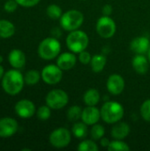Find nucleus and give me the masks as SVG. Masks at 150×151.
Returning a JSON list of instances; mask_svg holds the SVG:
<instances>
[{
  "mask_svg": "<svg viewBox=\"0 0 150 151\" xmlns=\"http://www.w3.org/2000/svg\"><path fill=\"white\" fill-rule=\"evenodd\" d=\"M61 51V43L55 37H47L38 45L37 52L41 58L52 60L58 57Z\"/></svg>",
  "mask_w": 150,
  "mask_h": 151,
  "instance_id": "obj_3",
  "label": "nucleus"
},
{
  "mask_svg": "<svg viewBox=\"0 0 150 151\" xmlns=\"http://www.w3.org/2000/svg\"><path fill=\"white\" fill-rule=\"evenodd\" d=\"M141 115L145 121L150 122V99L144 101L143 104H141Z\"/></svg>",
  "mask_w": 150,
  "mask_h": 151,
  "instance_id": "obj_30",
  "label": "nucleus"
},
{
  "mask_svg": "<svg viewBox=\"0 0 150 151\" xmlns=\"http://www.w3.org/2000/svg\"><path fill=\"white\" fill-rule=\"evenodd\" d=\"M60 26L65 31L71 32L79 29L84 22V15L81 12L72 9L65 12L60 18Z\"/></svg>",
  "mask_w": 150,
  "mask_h": 151,
  "instance_id": "obj_5",
  "label": "nucleus"
},
{
  "mask_svg": "<svg viewBox=\"0 0 150 151\" xmlns=\"http://www.w3.org/2000/svg\"><path fill=\"white\" fill-rule=\"evenodd\" d=\"M40 79H42V75L41 73L37 70H29L24 76L25 83L29 86L37 84L40 81Z\"/></svg>",
  "mask_w": 150,
  "mask_h": 151,
  "instance_id": "obj_23",
  "label": "nucleus"
},
{
  "mask_svg": "<svg viewBox=\"0 0 150 151\" xmlns=\"http://www.w3.org/2000/svg\"><path fill=\"white\" fill-rule=\"evenodd\" d=\"M100 143H101L102 147H103V148H108L109 145H110V143H111V142H110L109 139H107L106 137L103 136V137L100 140Z\"/></svg>",
  "mask_w": 150,
  "mask_h": 151,
  "instance_id": "obj_35",
  "label": "nucleus"
},
{
  "mask_svg": "<svg viewBox=\"0 0 150 151\" xmlns=\"http://www.w3.org/2000/svg\"><path fill=\"white\" fill-rule=\"evenodd\" d=\"M98 146L95 142L92 140H83L78 146L77 150L80 151H97Z\"/></svg>",
  "mask_w": 150,
  "mask_h": 151,
  "instance_id": "obj_28",
  "label": "nucleus"
},
{
  "mask_svg": "<svg viewBox=\"0 0 150 151\" xmlns=\"http://www.w3.org/2000/svg\"><path fill=\"white\" fill-rule=\"evenodd\" d=\"M51 146L57 149L67 147L72 141V133L65 127H58L51 132L49 137Z\"/></svg>",
  "mask_w": 150,
  "mask_h": 151,
  "instance_id": "obj_7",
  "label": "nucleus"
},
{
  "mask_svg": "<svg viewBox=\"0 0 150 151\" xmlns=\"http://www.w3.org/2000/svg\"><path fill=\"white\" fill-rule=\"evenodd\" d=\"M131 50L135 54H145L150 48L149 40L145 36H138L134 38L130 44Z\"/></svg>",
  "mask_w": 150,
  "mask_h": 151,
  "instance_id": "obj_16",
  "label": "nucleus"
},
{
  "mask_svg": "<svg viewBox=\"0 0 150 151\" xmlns=\"http://www.w3.org/2000/svg\"><path fill=\"white\" fill-rule=\"evenodd\" d=\"M18 5L19 4L16 2V0H7L4 4V9L5 12L11 13V12H14L17 10Z\"/></svg>",
  "mask_w": 150,
  "mask_h": 151,
  "instance_id": "obj_32",
  "label": "nucleus"
},
{
  "mask_svg": "<svg viewBox=\"0 0 150 151\" xmlns=\"http://www.w3.org/2000/svg\"><path fill=\"white\" fill-rule=\"evenodd\" d=\"M45 102L51 110H61L67 105L69 96L65 90L56 88L47 94Z\"/></svg>",
  "mask_w": 150,
  "mask_h": 151,
  "instance_id": "obj_6",
  "label": "nucleus"
},
{
  "mask_svg": "<svg viewBox=\"0 0 150 151\" xmlns=\"http://www.w3.org/2000/svg\"><path fill=\"white\" fill-rule=\"evenodd\" d=\"M125 86H126V83H125L124 78L118 73L111 74L108 78L107 83H106V87H107L109 93L113 96L120 95L124 91Z\"/></svg>",
  "mask_w": 150,
  "mask_h": 151,
  "instance_id": "obj_12",
  "label": "nucleus"
},
{
  "mask_svg": "<svg viewBox=\"0 0 150 151\" xmlns=\"http://www.w3.org/2000/svg\"><path fill=\"white\" fill-rule=\"evenodd\" d=\"M101 99L100 93L95 88H90L87 90L83 96V102L87 106H96Z\"/></svg>",
  "mask_w": 150,
  "mask_h": 151,
  "instance_id": "obj_20",
  "label": "nucleus"
},
{
  "mask_svg": "<svg viewBox=\"0 0 150 151\" xmlns=\"http://www.w3.org/2000/svg\"><path fill=\"white\" fill-rule=\"evenodd\" d=\"M4 74V67L1 65V64H0V81L2 80Z\"/></svg>",
  "mask_w": 150,
  "mask_h": 151,
  "instance_id": "obj_36",
  "label": "nucleus"
},
{
  "mask_svg": "<svg viewBox=\"0 0 150 151\" xmlns=\"http://www.w3.org/2000/svg\"><path fill=\"white\" fill-rule=\"evenodd\" d=\"M112 6L111 4H105L103 7V14L105 15V16H110L111 13H112Z\"/></svg>",
  "mask_w": 150,
  "mask_h": 151,
  "instance_id": "obj_34",
  "label": "nucleus"
},
{
  "mask_svg": "<svg viewBox=\"0 0 150 151\" xmlns=\"http://www.w3.org/2000/svg\"><path fill=\"white\" fill-rule=\"evenodd\" d=\"M1 84L4 91L10 96H16L23 89L25 80L22 73L18 69H11L4 73Z\"/></svg>",
  "mask_w": 150,
  "mask_h": 151,
  "instance_id": "obj_1",
  "label": "nucleus"
},
{
  "mask_svg": "<svg viewBox=\"0 0 150 151\" xmlns=\"http://www.w3.org/2000/svg\"><path fill=\"white\" fill-rule=\"evenodd\" d=\"M77 58L73 52H64L59 54L57 59V65L63 70L68 71L73 68L76 65Z\"/></svg>",
  "mask_w": 150,
  "mask_h": 151,
  "instance_id": "obj_14",
  "label": "nucleus"
},
{
  "mask_svg": "<svg viewBox=\"0 0 150 151\" xmlns=\"http://www.w3.org/2000/svg\"><path fill=\"white\" fill-rule=\"evenodd\" d=\"M42 80L48 85H56L63 78V70L57 65H48L41 72Z\"/></svg>",
  "mask_w": 150,
  "mask_h": 151,
  "instance_id": "obj_9",
  "label": "nucleus"
},
{
  "mask_svg": "<svg viewBox=\"0 0 150 151\" xmlns=\"http://www.w3.org/2000/svg\"><path fill=\"white\" fill-rule=\"evenodd\" d=\"M101 119L107 124H115L122 119L124 117V107L118 102L108 101L105 102L101 110Z\"/></svg>",
  "mask_w": 150,
  "mask_h": 151,
  "instance_id": "obj_2",
  "label": "nucleus"
},
{
  "mask_svg": "<svg viewBox=\"0 0 150 151\" xmlns=\"http://www.w3.org/2000/svg\"><path fill=\"white\" fill-rule=\"evenodd\" d=\"M72 134L77 139H85L88 135V125L82 122H75L72 127Z\"/></svg>",
  "mask_w": 150,
  "mask_h": 151,
  "instance_id": "obj_22",
  "label": "nucleus"
},
{
  "mask_svg": "<svg viewBox=\"0 0 150 151\" xmlns=\"http://www.w3.org/2000/svg\"><path fill=\"white\" fill-rule=\"evenodd\" d=\"M67 119L71 122H77L80 119H81L82 115V109L78 105L71 106L67 111Z\"/></svg>",
  "mask_w": 150,
  "mask_h": 151,
  "instance_id": "obj_24",
  "label": "nucleus"
},
{
  "mask_svg": "<svg viewBox=\"0 0 150 151\" xmlns=\"http://www.w3.org/2000/svg\"><path fill=\"white\" fill-rule=\"evenodd\" d=\"M105 134V128L100 124H95L90 130V136L94 141H100Z\"/></svg>",
  "mask_w": 150,
  "mask_h": 151,
  "instance_id": "obj_27",
  "label": "nucleus"
},
{
  "mask_svg": "<svg viewBox=\"0 0 150 151\" xmlns=\"http://www.w3.org/2000/svg\"><path fill=\"white\" fill-rule=\"evenodd\" d=\"M36 116L40 120H48L51 116V109L46 104L40 106L36 111Z\"/></svg>",
  "mask_w": 150,
  "mask_h": 151,
  "instance_id": "obj_29",
  "label": "nucleus"
},
{
  "mask_svg": "<svg viewBox=\"0 0 150 151\" xmlns=\"http://www.w3.org/2000/svg\"><path fill=\"white\" fill-rule=\"evenodd\" d=\"M3 59H4V58H3V57H2V56L0 55V64H1L2 62H3Z\"/></svg>",
  "mask_w": 150,
  "mask_h": 151,
  "instance_id": "obj_38",
  "label": "nucleus"
},
{
  "mask_svg": "<svg viewBox=\"0 0 150 151\" xmlns=\"http://www.w3.org/2000/svg\"><path fill=\"white\" fill-rule=\"evenodd\" d=\"M133 68L141 75H144L148 73L149 68V61L143 54H136L132 61Z\"/></svg>",
  "mask_w": 150,
  "mask_h": 151,
  "instance_id": "obj_17",
  "label": "nucleus"
},
{
  "mask_svg": "<svg viewBox=\"0 0 150 151\" xmlns=\"http://www.w3.org/2000/svg\"><path fill=\"white\" fill-rule=\"evenodd\" d=\"M15 113L21 119H30L36 112L34 104L28 99L19 100L14 106Z\"/></svg>",
  "mask_w": 150,
  "mask_h": 151,
  "instance_id": "obj_10",
  "label": "nucleus"
},
{
  "mask_svg": "<svg viewBox=\"0 0 150 151\" xmlns=\"http://www.w3.org/2000/svg\"><path fill=\"white\" fill-rule=\"evenodd\" d=\"M46 13L48 17L51 19H60L61 16L63 15L62 9L59 5L52 4H50L46 9Z\"/></svg>",
  "mask_w": 150,
  "mask_h": 151,
  "instance_id": "obj_25",
  "label": "nucleus"
},
{
  "mask_svg": "<svg viewBox=\"0 0 150 151\" xmlns=\"http://www.w3.org/2000/svg\"><path fill=\"white\" fill-rule=\"evenodd\" d=\"M19 129L16 119L9 117L0 119V138H9L14 135Z\"/></svg>",
  "mask_w": 150,
  "mask_h": 151,
  "instance_id": "obj_11",
  "label": "nucleus"
},
{
  "mask_svg": "<svg viewBox=\"0 0 150 151\" xmlns=\"http://www.w3.org/2000/svg\"><path fill=\"white\" fill-rule=\"evenodd\" d=\"M101 119V111L95 106H87L82 110L81 120L88 126L97 124Z\"/></svg>",
  "mask_w": 150,
  "mask_h": 151,
  "instance_id": "obj_13",
  "label": "nucleus"
},
{
  "mask_svg": "<svg viewBox=\"0 0 150 151\" xmlns=\"http://www.w3.org/2000/svg\"><path fill=\"white\" fill-rule=\"evenodd\" d=\"M110 151H129L130 147L126 142H125L123 140H117L114 139V141L111 142L109 147L107 148Z\"/></svg>",
  "mask_w": 150,
  "mask_h": 151,
  "instance_id": "obj_26",
  "label": "nucleus"
},
{
  "mask_svg": "<svg viewBox=\"0 0 150 151\" xmlns=\"http://www.w3.org/2000/svg\"><path fill=\"white\" fill-rule=\"evenodd\" d=\"M117 30L115 21L110 17L103 15L96 22V32L102 38H111Z\"/></svg>",
  "mask_w": 150,
  "mask_h": 151,
  "instance_id": "obj_8",
  "label": "nucleus"
},
{
  "mask_svg": "<svg viewBox=\"0 0 150 151\" xmlns=\"http://www.w3.org/2000/svg\"><path fill=\"white\" fill-rule=\"evenodd\" d=\"M148 57H149V64H150V48H149V51H148Z\"/></svg>",
  "mask_w": 150,
  "mask_h": 151,
  "instance_id": "obj_37",
  "label": "nucleus"
},
{
  "mask_svg": "<svg viewBox=\"0 0 150 151\" xmlns=\"http://www.w3.org/2000/svg\"><path fill=\"white\" fill-rule=\"evenodd\" d=\"M89 43L88 35L82 30L77 29L71 31L66 37V45L70 51L73 53H80L85 50Z\"/></svg>",
  "mask_w": 150,
  "mask_h": 151,
  "instance_id": "obj_4",
  "label": "nucleus"
},
{
  "mask_svg": "<svg viewBox=\"0 0 150 151\" xmlns=\"http://www.w3.org/2000/svg\"><path fill=\"white\" fill-rule=\"evenodd\" d=\"M8 61L11 67L15 69H20L26 65V55L21 50L13 49L8 55Z\"/></svg>",
  "mask_w": 150,
  "mask_h": 151,
  "instance_id": "obj_15",
  "label": "nucleus"
},
{
  "mask_svg": "<svg viewBox=\"0 0 150 151\" xmlns=\"http://www.w3.org/2000/svg\"><path fill=\"white\" fill-rule=\"evenodd\" d=\"M106 64H107L106 57L102 54H96L92 57V59L90 62V66L94 73H101L104 69Z\"/></svg>",
  "mask_w": 150,
  "mask_h": 151,
  "instance_id": "obj_21",
  "label": "nucleus"
},
{
  "mask_svg": "<svg viewBox=\"0 0 150 151\" xmlns=\"http://www.w3.org/2000/svg\"><path fill=\"white\" fill-rule=\"evenodd\" d=\"M40 1L41 0H16L19 5L22 7H27V8L35 6L36 4L40 3Z\"/></svg>",
  "mask_w": 150,
  "mask_h": 151,
  "instance_id": "obj_33",
  "label": "nucleus"
},
{
  "mask_svg": "<svg viewBox=\"0 0 150 151\" xmlns=\"http://www.w3.org/2000/svg\"><path fill=\"white\" fill-rule=\"evenodd\" d=\"M130 131L131 128L127 123L118 121L111 128V136L117 140H124L129 135Z\"/></svg>",
  "mask_w": 150,
  "mask_h": 151,
  "instance_id": "obj_18",
  "label": "nucleus"
},
{
  "mask_svg": "<svg viewBox=\"0 0 150 151\" xmlns=\"http://www.w3.org/2000/svg\"><path fill=\"white\" fill-rule=\"evenodd\" d=\"M91 59H92L91 54L88 51H87L86 50L79 53V60H80V62L81 64H83V65H88V64H90Z\"/></svg>",
  "mask_w": 150,
  "mask_h": 151,
  "instance_id": "obj_31",
  "label": "nucleus"
},
{
  "mask_svg": "<svg viewBox=\"0 0 150 151\" xmlns=\"http://www.w3.org/2000/svg\"><path fill=\"white\" fill-rule=\"evenodd\" d=\"M15 34L14 24L7 19H0V38L8 39Z\"/></svg>",
  "mask_w": 150,
  "mask_h": 151,
  "instance_id": "obj_19",
  "label": "nucleus"
}]
</instances>
